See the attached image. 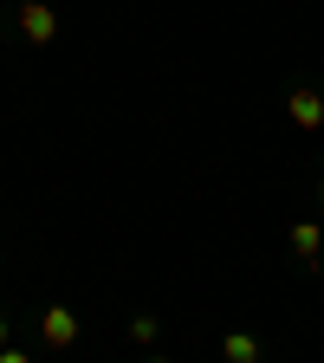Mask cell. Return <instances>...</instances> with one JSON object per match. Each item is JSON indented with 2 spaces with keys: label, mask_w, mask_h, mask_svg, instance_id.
Here are the masks:
<instances>
[{
  "label": "cell",
  "mask_w": 324,
  "mask_h": 363,
  "mask_svg": "<svg viewBox=\"0 0 324 363\" xmlns=\"http://www.w3.org/2000/svg\"><path fill=\"white\" fill-rule=\"evenodd\" d=\"M20 26H26V39H52V7H45V0H26V7H20Z\"/></svg>",
  "instance_id": "cell-1"
},
{
  "label": "cell",
  "mask_w": 324,
  "mask_h": 363,
  "mask_svg": "<svg viewBox=\"0 0 324 363\" xmlns=\"http://www.w3.org/2000/svg\"><path fill=\"white\" fill-rule=\"evenodd\" d=\"M318 195H324V189H318Z\"/></svg>",
  "instance_id": "cell-8"
},
{
  "label": "cell",
  "mask_w": 324,
  "mask_h": 363,
  "mask_svg": "<svg viewBox=\"0 0 324 363\" xmlns=\"http://www.w3.org/2000/svg\"><path fill=\"white\" fill-rule=\"evenodd\" d=\"M220 350H227V363H259V344H253L247 331H227V337H220Z\"/></svg>",
  "instance_id": "cell-4"
},
{
  "label": "cell",
  "mask_w": 324,
  "mask_h": 363,
  "mask_svg": "<svg viewBox=\"0 0 324 363\" xmlns=\"http://www.w3.org/2000/svg\"><path fill=\"white\" fill-rule=\"evenodd\" d=\"M150 363H169V357H150Z\"/></svg>",
  "instance_id": "cell-7"
},
{
  "label": "cell",
  "mask_w": 324,
  "mask_h": 363,
  "mask_svg": "<svg viewBox=\"0 0 324 363\" xmlns=\"http://www.w3.org/2000/svg\"><path fill=\"white\" fill-rule=\"evenodd\" d=\"M0 363H26V357H20V350H0Z\"/></svg>",
  "instance_id": "cell-6"
},
{
  "label": "cell",
  "mask_w": 324,
  "mask_h": 363,
  "mask_svg": "<svg viewBox=\"0 0 324 363\" xmlns=\"http://www.w3.org/2000/svg\"><path fill=\"white\" fill-rule=\"evenodd\" d=\"M292 247H298L305 259H318V227H292Z\"/></svg>",
  "instance_id": "cell-5"
},
{
  "label": "cell",
  "mask_w": 324,
  "mask_h": 363,
  "mask_svg": "<svg viewBox=\"0 0 324 363\" xmlns=\"http://www.w3.org/2000/svg\"><path fill=\"white\" fill-rule=\"evenodd\" d=\"M78 337V318L59 305V311H45V344H72Z\"/></svg>",
  "instance_id": "cell-3"
},
{
  "label": "cell",
  "mask_w": 324,
  "mask_h": 363,
  "mask_svg": "<svg viewBox=\"0 0 324 363\" xmlns=\"http://www.w3.org/2000/svg\"><path fill=\"white\" fill-rule=\"evenodd\" d=\"M292 123L298 130H318L324 123V98H318V91H292Z\"/></svg>",
  "instance_id": "cell-2"
}]
</instances>
